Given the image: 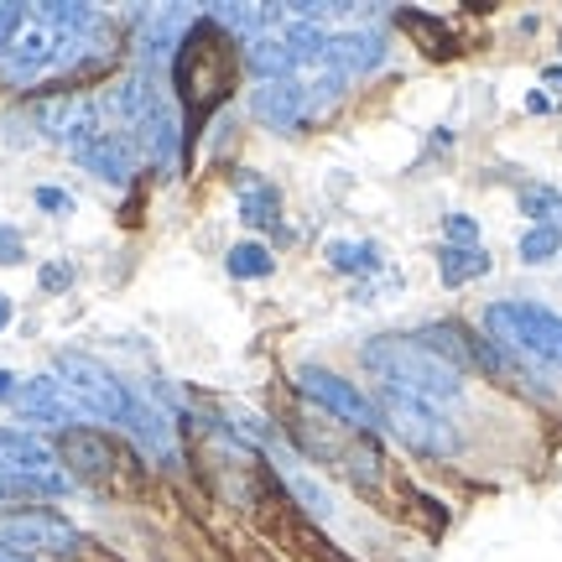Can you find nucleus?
<instances>
[{
	"instance_id": "nucleus-1",
	"label": "nucleus",
	"mask_w": 562,
	"mask_h": 562,
	"mask_svg": "<svg viewBox=\"0 0 562 562\" xmlns=\"http://www.w3.org/2000/svg\"><path fill=\"white\" fill-rule=\"evenodd\" d=\"M235 79H240V47H235V37L214 16L193 21L188 37L172 47V89L182 94L188 125L209 121L235 94Z\"/></svg>"
},
{
	"instance_id": "nucleus-2",
	"label": "nucleus",
	"mask_w": 562,
	"mask_h": 562,
	"mask_svg": "<svg viewBox=\"0 0 562 562\" xmlns=\"http://www.w3.org/2000/svg\"><path fill=\"white\" fill-rule=\"evenodd\" d=\"M360 355H364V364L381 375V385H396V391H406V396H417V402H427V406H438V412L463 396L459 370L442 360V355H432L427 344H417V339L385 334V339L364 344Z\"/></svg>"
},
{
	"instance_id": "nucleus-3",
	"label": "nucleus",
	"mask_w": 562,
	"mask_h": 562,
	"mask_svg": "<svg viewBox=\"0 0 562 562\" xmlns=\"http://www.w3.org/2000/svg\"><path fill=\"white\" fill-rule=\"evenodd\" d=\"M297 442L307 448V459L339 469L344 480L360 484V490H375L385 474V453L375 432L344 427V422H297Z\"/></svg>"
},
{
	"instance_id": "nucleus-4",
	"label": "nucleus",
	"mask_w": 562,
	"mask_h": 562,
	"mask_svg": "<svg viewBox=\"0 0 562 562\" xmlns=\"http://www.w3.org/2000/svg\"><path fill=\"white\" fill-rule=\"evenodd\" d=\"M484 328L495 334L501 349L510 355H531V360H547V364H562V318L542 302H490L484 307Z\"/></svg>"
},
{
	"instance_id": "nucleus-5",
	"label": "nucleus",
	"mask_w": 562,
	"mask_h": 562,
	"mask_svg": "<svg viewBox=\"0 0 562 562\" xmlns=\"http://www.w3.org/2000/svg\"><path fill=\"white\" fill-rule=\"evenodd\" d=\"M381 417L396 427V438L412 448V453H427V459H448V453H459V432H453V422L442 417L438 406L417 402V396H406L396 385H381Z\"/></svg>"
},
{
	"instance_id": "nucleus-6",
	"label": "nucleus",
	"mask_w": 562,
	"mask_h": 562,
	"mask_svg": "<svg viewBox=\"0 0 562 562\" xmlns=\"http://www.w3.org/2000/svg\"><path fill=\"white\" fill-rule=\"evenodd\" d=\"M58 381L63 391L74 396V406H79L83 417H100V422H121L131 417V391H125L110 370H104L94 355H58Z\"/></svg>"
},
{
	"instance_id": "nucleus-7",
	"label": "nucleus",
	"mask_w": 562,
	"mask_h": 562,
	"mask_svg": "<svg viewBox=\"0 0 562 562\" xmlns=\"http://www.w3.org/2000/svg\"><path fill=\"white\" fill-rule=\"evenodd\" d=\"M0 547L16 558H74L83 537L58 510H11V516H0Z\"/></svg>"
},
{
	"instance_id": "nucleus-8",
	"label": "nucleus",
	"mask_w": 562,
	"mask_h": 562,
	"mask_svg": "<svg viewBox=\"0 0 562 562\" xmlns=\"http://www.w3.org/2000/svg\"><path fill=\"white\" fill-rule=\"evenodd\" d=\"M58 453H63V463L74 469V480L100 484V490H125L131 463H125V453L115 448L110 432H94V427H68V432L58 438Z\"/></svg>"
},
{
	"instance_id": "nucleus-9",
	"label": "nucleus",
	"mask_w": 562,
	"mask_h": 562,
	"mask_svg": "<svg viewBox=\"0 0 562 562\" xmlns=\"http://www.w3.org/2000/svg\"><path fill=\"white\" fill-rule=\"evenodd\" d=\"M297 391L307 396V402H318L334 422H344V427H360V432H375V422H381L375 402H364L360 391H355V385L344 381V375H334V370H318V364H302V370H297Z\"/></svg>"
},
{
	"instance_id": "nucleus-10",
	"label": "nucleus",
	"mask_w": 562,
	"mask_h": 562,
	"mask_svg": "<svg viewBox=\"0 0 562 562\" xmlns=\"http://www.w3.org/2000/svg\"><path fill=\"white\" fill-rule=\"evenodd\" d=\"M250 115H256L266 131H297V125L313 115V94H307V83H297V79H261L250 89Z\"/></svg>"
},
{
	"instance_id": "nucleus-11",
	"label": "nucleus",
	"mask_w": 562,
	"mask_h": 562,
	"mask_svg": "<svg viewBox=\"0 0 562 562\" xmlns=\"http://www.w3.org/2000/svg\"><path fill=\"white\" fill-rule=\"evenodd\" d=\"M58 63V37H53V26H42L37 16H32V26H21L16 37H11V47L0 53V74L11 83H32L37 74H47Z\"/></svg>"
},
{
	"instance_id": "nucleus-12",
	"label": "nucleus",
	"mask_w": 562,
	"mask_h": 562,
	"mask_svg": "<svg viewBox=\"0 0 562 562\" xmlns=\"http://www.w3.org/2000/svg\"><path fill=\"white\" fill-rule=\"evenodd\" d=\"M385 63V37L375 26H355V32H328L323 42V68H334L339 79H360L370 68Z\"/></svg>"
},
{
	"instance_id": "nucleus-13",
	"label": "nucleus",
	"mask_w": 562,
	"mask_h": 562,
	"mask_svg": "<svg viewBox=\"0 0 562 562\" xmlns=\"http://www.w3.org/2000/svg\"><path fill=\"white\" fill-rule=\"evenodd\" d=\"M11 406H16L26 422H37V427H68L74 417H83L79 406H74V396L63 391L58 375H32V381H16Z\"/></svg>"
},
{
	"instance_id": "nucleus-14",
	"label": "nucleus",
	"mask_w": 562,
	"mask_h": 562,
	"mask_svg": "<svg viewBox=\"0 0 562 562\" xmlns=\"http://www.w3.org/2000/svg\"><path fill=\"white\" fill-rule=\"evenodd\" d=\"M125 432L140 442V453H146V459H157L161 469H178V442H172V422H167V412H157V406L146 402V396H136V402H131Z\"/></svg>"
},
{
	"instance_id": "nucleus-15",
	"label": "nucleus",
	"mask_w": 562,
	"mask_h": 562,
	"mask_svg": "<svg viewBox=\"0 0 562 562\" xmlns=\"http://www.w3.org/2000/svg\"><path fill=\"white\" fill-rule=\"evenodd\" d=\"M240 220L256 229H281V193L256 172L240 178Z\"/></svg>"
},
{
	"instance_id": "nucleus-16",
	"label": "nucleus",
	"mask_w": 562,
	"mask_h": 562,
	"mask_svg": "<svg viewBox=\"0 0 562 562\" xmlns=\"http://www.w3.org/2000/svg\"><path fill=\"white\" fill-rule=\"evenodd\" d=\"M0 463H11V469H26V474H58V463H53V448H42L32 432H16V427H0Z\"/></svg>"
},
{
	"instance_id": "nucleus-17",
	"label": "nucleus",
	"mask_w": 562,
	"mask_h": 562,
	"mask_svg": "<svg viewBox=\"0 0 562 562\" xmlns=\"http://www.w3.org/2000/svg\"><path fill=\"white\" fill-rule=\"evenodd\" d=\"M74 480L68 474H26V469H11L0 463V501H21V495H68Z\"/></svg>"
},
{
	"instance_id": "nucleus-18",
	"label": "nucleus",
	"mask_w": 562,
	"mask_h": 562,
	"mask_svg": "<svg viewBox=\"0 0 562 562\" xmlns=\"http://www.w3.org/2000/svg\"><path fill=\"white\" fill-rule=\"evenodd\" d=\"M438 271H442V286H463V281H480L490 271V256L480 245H442Z\"/></svg>"
},
{
	"instance_id": "nucleus-19",
	"label": "nucleus",
	"mask_w": 562,
	"mask_h": 562,
	"mask_svg": "<svg viewBox=\"0 0 562 562\" xmlns=\"http://www.w3.org/2000/svg\"><path fill=\"white\" fill-rule=\"evenodd\" d=\"M328 266L344 271V277H360V271H375V266H381V250L370 240H334L328 245Z\"/></svg>"
},
{
	"instance_id": "nucleus-20",
	"label": "nucleus",
	"mask_w": 562,
	"mask_h": 562,
	"mask_svg": "<svg viewBox=\"0 0 562 562\" xmlns=\"http://www.w3.org/2000/svg\"><path fill=\"white\" fill-rule=\"evenodd\" d=\"M558 250H562V229H558V224H531V229L521 235V261L526 266H547Z\"/></svg>"
},
{
	"instance_id": "nucleus-21",
	"label": "nucleus",
	"mask_w": 562,
	"mask_h": 562,
	"mask_svg": "<svg viewBox=\"0 0 562 562\" xmlns=\"http://www.w3.org/2000/svg\"><path fill=\"white\" fill-rule=\"evenodd\" d=\"M277 271V261H271V250L266 245H235L229 250V277H245V281H261Z\"/></svg>"
},
{
	"instance_id": "nucleus-22",
	"label": "nucleus",
	"mask_w": 562,
	"mask_h": 562,
	"mask_svg": "<svg viewBox=\"0 0 562 562\" xmlns=\"http://www.w3.org/2000/svg\"><path fill=\"white\" fill-rule=\"evenodd\" d=\"M402 26H406V32H417V37L427 42V53H432V58H448V53H453V32H448L442 21L417 16V11H402Z\"/></svg>"
},
{
	"instance_id": "nucleus-23",
	"label": "nucleus",
	"mask_w": 562,
	"mask_h": 562,
	"mask_svg": "<svg viewBox=\"0 0 562 562\" xmlns=\"http://www.w3.org/2000/svg\"><path fill=\"white\" fill-rule=\"evenodd\" d=\"M521 214L531 224H552V214H562V193L547 182H531V188H521Z\"/></svg>"
},
{
	"instance_id": "nucleus-24",
	"label": "nucleus",
	"mask_w": 562,
	"mask_h": 562,
	"mask_svg": "<svg viewBox=\"0 0 562 562\" xmlns=\"http://www.w3.org/2000/svg\"><path fill=\"white\" fill-rule=\"evenodd\" d=\"M21 26H26V11H21V5H11V0H0V53L11 47V37H16Z\"/></svg>"
},
{
	"instance_id": "nucleus-25",
	"label": "nucleus",
	"mask_w": 562,
	"mask_h": 562,
	"mask_svg": "<svg viewBox=\"0 0 562 562\" xmlns=\"http://www.w3.org/2000/svg\"><path fill=\"white\" fill-rule=\"evenodd\" d=\"M448 240H453V245H474V240H480V224L469 220V214H448Z\"/></svg>"
},
{
	"instance_id": "nucleus-26",
	"label": "nucleus",
	"mask_w": 562,
	"mask_h": 562,
	"mask_svg": "<svg viewBox=\"0 0 562 562\" xmlns=\"http://www.w3.org/2000/svg\"><path fill=\"white\" fill-rule=\"evenodd\" d=\"M21 256H26V245H21V235L11 229V224H0V266H16Z\"/></svg>"
},
{
	"instance_id": "nucleus-27",
	"label": "nucleus",
	"mask_w": 562,
	"mask_h": 562,
	"mask_svg": "<svg viewBox=\"0 0 562 562\" xmlns=\"http://www.w3.org/2000/svg\"><path fill=\"white\" fill-rule=\"evenodd\" d=\"M37 203L47 214H74V199H68L63 188H37Z\"/></svg>"
},
{
	"instance_id": "nucleus-28",
	"label": "nucleus",
	"mask_w": 562,
	"mask_h": 562,
	"mask_svg": "<svg viewBox=\"0 0 562 562\" xmlns=\"http://www.w3.org/2000/svg\"><path fill=\"white\" fill-rule=\"evenodd\" d=\"M68 281H74V266H42V286H47V292H58V286H68Z\"/></svg>"
},
{
	"instance_id": "nucleus-29",
	"label": "nucleus",
	"mask_w": 562,
	"mask_h": 562,
	"mask_svg": "<svg viewBox=\"0 0 562 562\" xmlns=\"http://www.w3.org/2000/svg\"><path fill=\"white\" fill-rule=\"evenodd\" d=\"M526 110H531V115H547V110H552V100H547V94H537V89H531V94H526Z\"/></svg>"
},
{
	"instance_id": "nucleus-30",
	"label": "nucleus",
	"mask_w": 562,
	"mask_h": 562,
	"mask_svg": "<svg viewBox=\"0 0 562 562\" xmlns=\"http://www.w3.org/2000/svg\"><path fill=\"white\" fill-rule=\"evenodd\" d=\"M16 396V375L11 370H0V402H11Z\"/></svg>"
},
{
	"instance_id": "nucleus-31",
	"label": "nucleus",
	"mask_w": 562,
	"mask_h": 562,
	"mask_svg": "<svg viewBox=\"0 0 562 562\" xmlns=\"http://www.w3.org/2000/svg\"><path fill=\"white\" fill-rule=\"evenodd\" d=\"M5 323H11V297L0 292V328H5Z\"/></svg>"
},
{
	"instance_id": "nucleus-32",
	"label": "nucleus",
	"mask_w": 562,
	"mask_h": 562,
	"mask_svg": "<svg viewBox=\"0 0 562 562\" xmlns=\"http://www.w3.org/2000/svg\"><path fill=\"white\" fill-rule=\"evenodd\" d=\"M547 83H552V89L562 94V68H547Z\"/></svg>"
},
{
	"instance_id": "nucleus-33",
	"label": "nucleus",
	"mask_w": 562,
	"mask_h": 562,
	"mask_svg": "<svg viewBox=\"0 0 562 562\" xmlns=\"http://www.w3.org/2000/svg\"><path fill=\"white\" fill-rule=\"evenodd\" d=\"M0 562H32V558H16V552H5V547H0Z\"/></svg>"
}]
</instances>
